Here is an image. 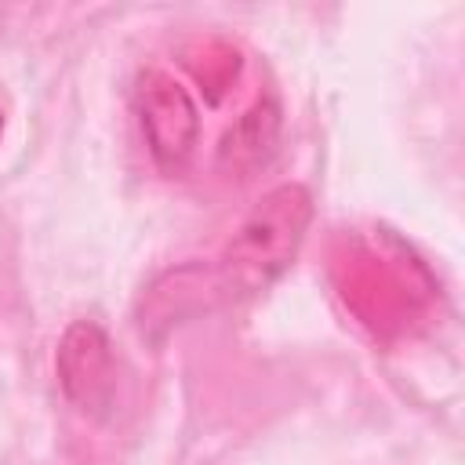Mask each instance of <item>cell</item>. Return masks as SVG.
I'll use <instances>...</instances> for the list:
<instances>
[{"mask_svg": "<svg viewBox=\"0 0 465 465\" xmlns=\"http://www.w3.org/2000/svg\"><path fill=\"white\" fill-rule=\"evenodd\" d=\"M309 218H312V200L302 185L269 189L225 243L214 269L218 280L214 291L229 298L265 291L298 254Z\"/></svg>", "mask_w": 465, "mask_h": 465, "instance_id": "6da1fadb", "label": "cell"}, {"mask_svg": "<svg viewBox=\"0 0 465 465\" xmlns=\"http://www.w3.org/2000/svg\"><path fill=\"white\" fill-rule=\"evenodd\" d=\"M134 105H138L142 134H145L153 160L167 174H178L189 163V156L196 149V134H200L193 98L163 69H145L134 87Z\"/></svg>", "mask_w": 465, "mask_h": 465, "instance_id": "7a4b0ae2", "label": "cell"}, {"mask_svg": "<svg viewBox=\"0 0 465 465\" xmlns=\"http://www.w3.org/2000/svg\"><path fill=\"white\" fill-rule=\"evenodd\" d=\"M109 338L98 323L80 320L65 331L58 345V378L65 396L80 411H98L113 392V352Z\"/></svg>", "mask_w": 465, "mask_h": 465, "instance_id": "3957f363", "label": "cell"}, {"mask_svg": "<svg viewBox=\"0 0 465 465\" xmlns=\"http://www.w3.org/2000/svg\"><path fill=\"white\" fill-rule=\"evenodd\" d=\"M0 127H4V116H0Z\"/></svg>", "mask_w": 465, "mask_h": 465, "instance_id": "277c9868", "label": "cell"}]
</instances>
